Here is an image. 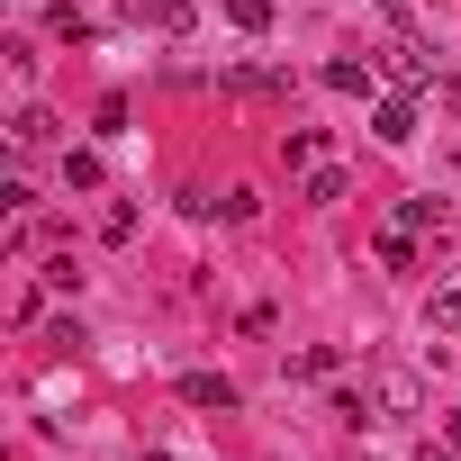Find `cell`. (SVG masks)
Here are the masks:
<instances>
[{"label": "cell", "instance_id": "cell-10", "mask_svg": "<svg viewBox=\"0 0 461 461\" xmlns=\"http://www.w3.org/2000/svg\"><path fill=\"white\" fill-rule=\"evenodd\" d=\"M226 19H236L245 37H263V28H272V0H226Z\"/></svg>", "mask_w": 461, "mask_h": 461}, {"label": "cell", "instance_id": "cell-16", "mask_svg": "<svg viewBox=\"0 0 461 461\" xmlns=\"http://www.w3.org/2000/svg\"><path fill=\"white\" fill-rule=\"evenodd\" d=\"M425 461H452V452H434V443H425Z\"/></svg>", "mask_w": 461, "mask_h": 461}, {"label": "cell", "instance_id": "cell-11", "mask_svg": "<svg viewBox=\"0 0 461 461\" xmlns=\"http://www.w3.org/2000/svg\"><path fill=\"white\" fill-rule=\"evenodd\" d=\"M380 263H389V272H416V245H407V226H389V236H380Z\"/></svg>", "mask_w": 461, "mask_h": 461}, {"label": "cell", "instance_id": "cell-2", "mask_svg": "<svg viewBox=\"0 0 461 461\" xmlns=\"http://www.w3.org/2000/svg\"><path fill=\"white\" fill-rule=\"evenodd\" d=\"M181 398H190V407H217V416H226V407H236V380H226V371H190V380H181Z\"/></svg>", "mask_w": 461, "mask_h": 461}, {"label": "cell", "instance_id": "cell-6", "mask_svg": "<svg viewBox=\"0 0 461 461\" xmlns=\"http://www.w3.org/2000/svg\"><path fill=\"white\" fill-rule=\"evenodd\" d=\"M371 127H380V145H407V136H416V100H380Z\"/></svg>", "mask_w": 461, "mask_h": 461}, {"label": "cell", "instance_id": "cell-4", "mask_svg": "<svg viewBox=\"0 0 461 461\" xmlns=\"http://www.w3.org/2000/svg\"><path fill=\"white\" fill-rule=\"evenodd\" d=\"M281 163H290V172H317V163H326V136H317V127H281Z\"/></svg>", "mask_w": 461, "mask_h": 461}, {"label": "cell", "instance_id": "cell-17", "mask_svg": "<svg viewBox=\"0 0 461 461\" xmlns=\"http://www.w3.org/2000/svg\"><path fill=\"white\" fill-rule=\"evenodd\" d=\"M154 461H163V452H154Z\"/></svg>", "mask_w": 461, "mask_h": 461}, {"label": "cell", "instance_id": "cell-1", "mask_svg": "<svg viewBox=\"0 0 461 461\" xmlns=\"http://www.w3.org/2000/svg\"><path fill=\"white\" fill-rule=\"evenodd\" d=\"M127 28H163V37H181L190 10H181V0H127Z\"/></svg>", "mask_w": 461, "mask_h": 461}, {"label": "cell", "instance_id": "cell-14", "mask_svg": "<svg viewBox=\"0 0 461 461\" xmlns=\"http://www.w3.org/2000/svg\"><path fill=\"white\" fill-rule=\"evenodd\" d=\"M46 127H55L46 109H19V127H10V145H46Z\"/></svg>", "mask_w": 461, "mask_h": 461}, {"label": "cell", "instance_id": "cell-8", "mask_svg": "<svg viewBox=\"0 0 461 461\" xmlns=\"http://www.w3.org/2000/svg\"><path fill=\"white\" fill-rule=\"evenodd\" d=\"M344 190H353V181H344V172H335V163H317V172H308V208H335V199H344Z\"/></svg>", "mask_w": 461, "mask_h": 461}, {"label": "cell", "instance_id": "cell-13", "mask_svg": "<svg viewBox=\"0 0 461 461\" xmlns=\"http://www.w3.org/2000/svg\"><path fill=\"white\" fill-rule=\"evenodd\" d=\"M398 226H407V236H416V226H443V208L434 199H398Z\"/></svg>", "mask_w": 461, "mask_h": 461}, {"label": "cell", "instance_id": "cell-3", "mask_svg": "<svg viewBox=\"0 0 461 461\" xmlns=\"http://www.w3.org/2000/svg\"><path fill=\"white\" fill-rule=\"evenodd\" d=\"M380 73H389L398 91H425V73H434V64H425V46H389V55H380Z\"/></svg>", "mask_w": 461, "mask_h": 461}, {"label": "cell", "instance_id": "cell-12", "mask_svg": "<svg viewBox=\"0 0 461 461\" xmlns=\"http://www.w3.org/2000/svg\"><path fill=\"white\" fill-rule=\"evenodd\" d=\"M46 28H55V37H73V46H82V37H91V19H82V10H73V0H55V19H46Z\"/></svg>", "mask_w": 461, "mask_h": 461}, {"label": "cell", "instance_id": "cell-7", "mask_svg": "<svg viewBox=\"0 0 461 461\" xmlns=\"http://www.w3.org/2000/svg\"><path fill=\"white\" fill-rule=\"evenodd\" d=\"M326 91H371V64H362V55H335V64H326Z\"/></svg>", "mask_w": 461, "mask_h": 461}, {"label": "cell", "instance_id": "cell-15", "mask_svg": "<svg viewBox=\"0 0 461 461\" xmlns=\"http://www.w3.org/2000/svg\"><path fill=\"white\" fill-rule=\"evenodd\" d=\"M64 181L73 190H100V154H64Z\"/></svg>", "mask_w": 461, "mask_h": 461}, {"label": "cell", "instance_id": "cell-5", "mask_svg": "<svg viewBox=\"0 0 461 461\" xmlns=\"http://www.w3.org/2000/svg\"><path fill=\"white\" fill-rule=\"evenodd\" d=\"M371 407H380V416H416L425 398H416V380H407V371H380V389H371Z\"/></svg>", "mask_w": 461, "mask_h": 461}, {"label": "cell", "instance_id": "cell-9", "mask_svg": "<svg viewBox=\"0 0 461 461\" xmlns=\"http://www.w3.org/2000/svg\"><path fill=\"white\" fill-rule=\"evenodd\" d=\"M434 326H443V335H461V272H452V281H434Z\"/></svg>", "mask_w": 461, "mask_h": 461}]
</instances>
